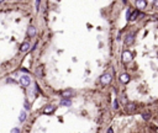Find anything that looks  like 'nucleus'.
I'll list each match as a JSON object with an SVG mask.
<instances>
[{
  "mask_svg": "<svg viewBox=\"0 0 158 133\" xmlns=\"http://www.w3.org/2000/svg\"><path fill=\"white\" fill-rule=\"evenodd\" d=\"M100 81H101V84H104V85H108V84L111 81V74H110V73H105L104 75H101Z\"/></svg>",
  "mask_w": 158,
  "mask_h": 133,
  "instance_id": "1",
  "label": "nucleus"
},
{
  "mask_svg": "<svg viewBox=\"0 0 158 133\" xmlns=\"http://www.w3.org/2000/svg\"><path fill=\"white\" fill-rule=\"evenodd\" d=\"M20 84L24 85V86H29L31 84V79L29 75H22L21 78H20Z\"/></svg>",
  "mask_w": 158,
  "mask_h": 133,
  "instance_id": "2",
  "label": "nucleus"
},
{
  "mask_svg": "<svg viewBox=\"0 0 158 133\" xmlns=\"http://www.w3.org/2000/svg\"><path fill=\"white\" fill-rule=\"evenodd\" d=\"M131 59H132V53L128 52V51H125L122 53V61H124V63H128V62H131Z\"/></svg>",
  "mask_w": 158,
  "mask_h": 133,
  "instance_id": "3",
  "label": "nucleus"
},
{
  "mask_svg": "<svg viewBox=\"0 0 158 133\" xmlns=\"http://www.w3.org/2000/svg\"><path fill=\"white\" fill-rule=\"evenodd\" d=\"M133 41H135V35L133 33H128L126 36V38H125V44L126 46H131L133 43Z\"/></svg>",
  "mask_w": 158,
  "mask_h": 133,
  "instance_id": "4",
  "label": "nucleus"
},
{
  "mask_svg": "<svg viewBox=\"0 0 158 133\" xmlns=\"http://www.w3.org/2000/svg\"><path fill=\"white\" fill-rule=\"evenodd\" d=\"M146 5H147V1H146V0H136V6H137V9L142 10V9L146 8Z\"/></svg>",
  "mask_w": 158,
  "mask_h": 133,
  "instance_id": "5",
  "label": "nucleus"
},
{
  "mask_svg": "<svg viewBox=\"0 0 158 133\" xmlns=\"http://www.w3.org/2000/svg\"><path fill=\"white\" fill-rule=\"evenodd\" d=\"M59 105L61 106H70L72 105V101L68 99V98H63V100H61V102H59Z\"/></svg>",
  "mask_w": 158,
  "mask_h": 133,
  "instance_id": "6",
  "label": "nucleus"
},
{
  "mask_svg": "<svg viewBox=\"0 0 158 133\" xmlns=\"http://www.w3.org/2000/svg\"><path fill=\"white\" fill-rule=\"evenodd\" d=\"M120 80H121V83H124V84L128 83V81H130V75H128V74H122L121 77H120Z\"/></svg>",
  "mask_w": 158,
  "mask_h": 133,
  "instance_id": "7",
  "label": "nucleus"
},
{
  "mask_svg": "<svg viewBox=\"0 0 158 133\" xmlns=\"http://www.w3.org/2000/svg\"><path fill=\"white\" fill-rule=\"evenodd\" d=\"M126 110H127L128 112H132V111L136 110V105H135L133 102H128V104L126 105Z\"/></svg>",
  "mask_w": 158,
  "mask_h": 133,
  "instance_id": "8",
  "label": "nucleus"
},
{
  "mask_svg": "<svg viewBox=\"0 0 158 133\" xmlns=\"http://www.w3.org/2000/svg\"><path fill=\"white\" fill-rule=\"evenodd\" d=\"M27 35H29L30 37H33V36L36 35V28H35L33 26H30L29 30H27Z\"/></svg>",
  "mask_w": 158,
  "mask_h": 133,
  "instance_id": "9",
  "label": "nucleus"
},
{
  "mask_svg": "<svg viewBox=\"0 0 158 133\" xmlns=\"http://www.w3.org/2000/svg\"><path fill=\"white\" fill-rule=\"evenodd\" d=\"M29 48H30V43L25 42V43H22V44H21V47H20V51H21V52H27V51H29Z\"/></svg>",
  "mask_w": 158,
  "mask_h": 133,
  "instance_id": "10",
  "label": "nucleus"
},
{
  "mask_svg": "<svg viewBox=\"0 0 158 133\" xmlns=\"http://www.w3.org/2000/svg\"><path fill=\"white\" fill-rule=\"evenodd\" d=\"M54 110H56V107L51 105V106H47V107H46V108L43 110V112L46 113V115H48V113H52V112H53Z\"/></svg>",
  "mask_w": 158,
  "mask_h": 133,
  "instance_id": "11",
  "label": "nucleus"
},
{
  "mask_svg": "<svg viewBox=\"0 0 158 133\" xmlns=\"http://www.w3.org/2000/svg\"><path fill=\"white\" fill-rule=\"evenodd\" d=\"M25 120H26V112L21 111V112H20V116H19V121L20 122H24Z\"/></svg>",
  "mask_w": 158,
  "mask_h": 133,
  "instance_id": "12",
  "label": "nucleus"
},
{
  "mask_svg": "<svg viewBox=\"0 0 158 133\" xmlns=\"http://www.w3.org/2000/svg\"><path fill=\"white\" fill-rule=\"evenodd\" d=\"M70 95H73V91H72V90H66V91L62 92V98H68V99H69Z\"/></svg>",
  "mask_w": 158,
  "mask_h": 133,
  "instance_id": "13",
  "label": "nucleus"
},
{
  "mask_svg": "<svg viewBox=\"0 0 158 133\" xmlns=\"http://www.w3.org/2000/svg\"><path fill=\"white\" fill-rule=\"evenodd\" d=\"M137 16H138V10H136V11L131 12V16H130V20H136V18H137Z\"/></svg>",
  "mask_w": 158,
  "mask_h": 133,
  "instance_id": "14",
  "label": "nucleus"
},
{
  "mask_svg": "<svg viewBox=\"0 0 158 133\" xmlns=\"http://www.w3.org/2000/svg\"><path fill=\"white\" fill-rule=\"evenodd\" d=\"M142 118H143L145 121H148V120L151 118V113H142Z\"/></svg>",
  "mask_w": 158,
  "mask_h": 133,
  "instance_id": "15",
  "label": "nucleus"
},
{
  "mask_svg": "<svg viewBox=\"0 0 158 133\" xmlns=\"http://www.w3.org/2000/svg\"><path fill=\"white\" fill-rule=\"evenodd\" d=\"M130 16H131V10L128 9V10L126 11V18H127V20H130Z\"/></svg>",
  "mask_w": 158,
  "mask_h": 133,
  "instance_id": "16",
  "label": "nucleus"
},
{
  "mask_svg": "<svg viewBox=\"0 0 158 133\" xmlns=\"http://www.w3.org/2000/svg\"><path fill=\"white\" fill-rule=\"evenodd\" d=\"M112 106H114V108H115V110H117V108H118V104H117V100H115V101H114Z\"/></svg>",
  "mask_w": 158,
  "mask_h": 133,
  "instance_id": "17",
  "label": "nucleus"
},
{
  "mask_svg": "<svg viewBox=\"0 0 158 133\" xmlns=\"http://www.w3.org/2000/svg\"><path fill=\"white\" fill-rule=\"evenodd\" d=\"M37 74H38V75H41V77H43V73H42V68L37 70Z\"/></svg>",
  "mask_w": 158,
  "mask_h": 133,
  "instance_id": "18",
  "label": "nucleus"
},
{
  "mask_svg": "<svg viewBox=\"0 0 158 133\" xmlns=\"http://www.w3.org/2000/svg\"><path fill=\"white\" fill-rule=\"evenodd\" d=\"M41 3V0H36V10H38V5Z\"/></svg>",
  "mask_w": 158,
  "mask_h": 133,
  "instance_id": "19",
  "label": "nucleus"
},
{
  "mask_svg": "<svg viewBox=\"0 0 158 133\" xmlns=\"http://www.w3.org/2000/svg\"><path fill=\"white\" fill-rule=\"evenodd\" d=\"M25 108H26V110H30V106H29L27 102H25Z\"/></svg>",
  "mask_w": 158,
  "mask_h": 133,
  "instance_id": "20",
  "label": "nucleus"
},
{
  "mask_svg": "<svg viewBox=\"0 0 158 133\" xmlns=\"http://www.w3.org/2000/svg\"><path fill=\"white\" fill-rule=\"evenodd\" d=\"M11 132H20V129H17V128H14Z\"/></svg>",
  "mask_w": 158,
  "mask_h": 133,
  "instance_id": "21",
  "label": "nucleus"
},
{
  "mask_svg": "<svg viewBox=\"0 0 158 133\" xmlns=\"http://www.w3.org/2000/svg\"><path fill=\"white\" fill-rule=\"evenodd\" d=\"M154 5H156V6H158V0H154Z\"/></svg>",
  "mask_w": 158,
  "mask_h": 133,
  "instance_id": "22",
  "label": "nucleus"
},
{
  "mask_svg": "<svg viewBox=\"0 0 158 133\" xmlns=\"http://www.w3.org/2000/svg\"><path fill=\"white\" fill-rule=\"evenodd\" d=\"M122 3H124V4H126V3H127V0H122Z\"/></svg>",
  "mask_w": 158,
  "mask_h": 133,
  "instance_id": "23",
  "label": "nucleus"
},
{
  "mask_svg": "<svg viewBox=\"0 0 158 133\" xmlns=\"http://www.w3.org/2000/svg\"><path fill=\"white\" fill-rule=\"evenodd\" d=\"M3 1H4V0H0V3H3Z\"/></svg>",
  "mask_w": 158,
  "mask_h": 133,
  "instance_id": "24",
  "label": "nucleus"
}]
</instances>
